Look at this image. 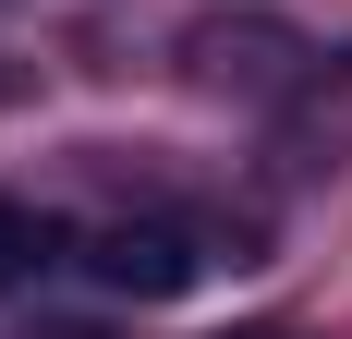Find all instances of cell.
I'll return each mask as SVG.
<instances>
[{"mask_svg":"<svg viewBox=\"0 0 352 339\" xmlns=\"http://www.w3.org/2000/svg\"><path fill=\"white\" fill-rule=\"evenodd\" d=\"M219 339H292V327H219Z\"/></svg>","mask_w":352,"mask_h":339,"instance_id":"3","label":"cell"},{"mask_svg":"<svg viewBox=\"0 0 352 339\" xmlns=\"http://www.w3.org/2000/svg\"><path fill=\"white\" fill-rule=\"evenodd\" d=\"M73 267L98 279L109 303H182L207 279V231H182V218H98L73 242Z\"/></svg>","mask_w":352,"mask_h":339,"instance_id":"1","label":"cell"},{"mask_svg":"<svg viewBox=\"0 0 352 339\" xmlns=\"http://www.w3.org/2000/svg\"><path fill=\"white\" fill-rule=\"evenodd\" d=\"M49 255H61V218H49V206H25V194H0V291H12V279H36Z\"/></svg>","mask_w":352,"mask_h":339,"instance_id":"2","label":"cell"}]
</instances>
